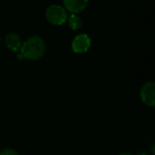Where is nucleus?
Here are the masks:
<instances>
[{
	"label": "nucleus",
	"mask_w": 155,
	"mask_h": 155,
	"mask_svg": "<svg viewBox=\"0 0 155 155\" xmlns=\"http://www.w3.org/2000/svg\"><path fill=\"white\" fill-rule=\"evenodd\" d=\"M89 0H63L64 6L66 11L72 14H79L85 10Z\"/></svg>",
	"instance_id": "5"
},
{
	"label": "nucleus",
	"mask_w": 155,
	"mask_h": 155,
	"mask_svg": "<svg viewBox=\"0 0 155 155\" xmlns=\"http://www.w3.org/2000/svg\"><path fill=\"white\" fill-rule=\"evenodd\" d=\"M0 43H1V36H0Z\"/></svg>",
	"instance_id": "10"
},
{
	"label": "nucleus",
	"mask_w": 155,
	"mask_h": 155,
	"mask_svg": "<svg viewBox=\"0 0 155 155\" xmlns=\"http://www.w3.org/2000/svg\"><path fill=\"white\" fill-rule=\"evenodd\" d=\"M46 20L54 25H62L67 21V11L59 5H51L45 10Z\"/></svg>",
	"instance_id": "2"
},
{
	"label": "nucleus",
	"mask_w": 155,
	"mask_h": 155,
	"mask_svg": "<svg viewBox=\"0 0 155 155\" xmlns=\"http://www.w3.org/2000/svg\"><path fill=\"white\" fill-rule=\"evenodd\" d=\"M92 45V39L87 34L77 35L72 41V50L75 54L86 53Z\"/></svg>",
	"instance_id": "4"
},
{
	"label": "nucleus",
	"mask_w": 155,
	"mask_h": 155,
	"mask_svg": "<svg viewBox=\"0 0 155 155\" xmlns=\"http://www.w3.org/2000/svg\"><path fill=\"white\" fill-rule=\"evenodd\" d=\"M68 25L72 30H79L83 25V20L82 18L76 15V14H71L67 17Z\"/></svg>",
	"instance_id": "7"
},
{
	"label": "nucleus",
	"mask_w": 155,
	"mask_h": 155,
	"mask_svg": "<svg viewBox=\"0 0 155 155\" xmlns=\"http://www.w3.org/2000/svg\"><path fill=\"white\" fill-rule=\"evenodd\" d=\"M0 155H19V153L12 148H5L0 152Z\"/></svg>",
	"instance_id": "8"
},
{
	"label": "nucleus",
	"mask_w": 155,
	"mask_h": 155,
	"mask_svg": "<svg viewBox=\"0 0 155 155\" xmlns=\"http://www.w3.org/2000/svg\"><path fill=\"white\" fill-rule=\"evenodd\" d=\"M140 97L142 102L153 108L155 106V83L153 81L146 82L140 90Z\"/></svg>",
	"instance_id": "3"
},
{
	"label": "nucleus",
	"mask_w": 155,
	"mask_h": 155,
	"mask_svg": "<svg viewBox=\"0 0 155 155\" xmlns=\"http://www.w3.org/2000/svg\"><path fill=\"white\" fill-rule=\"evenodd\" d=\"M45 53V43L42 37L38 35H34L27 38L24 43H22L21 49L17 55L20 59L27 60H39L43 57Z\"/></svg>",
	"instance_id": "1"
},
{
	"label": "nucleus",
	"mask_w": 155,
	"mask_h": 155,
	"mask_svg": "<svg viewBox=\"0 0 155 155\" xmlns=\"http://www.w3.org/2000/svg\"><path fill=\"white\" fill-rule=\"evenodd\" d=\"M118 155H137V154H134V153H121Z\"/></svg>",
	"instance_id": "9"
},
{
	"label": "nucleus",
	"mask_w": 155,
	"mask_h": 155,
	"mask_svg": "<svg viewBox=\"0 0 155 155\" xmlns=\"http://www.w3.org/2000/svg\"><path fill=\"white\" fill-rule=\"evenodd\" d=\"M5 44L6 47L12 52H19L22 46V40L18 34L16 33H8L5 37Z\"/></svg>",
	"instance_id": "6"
}]
</instances>
